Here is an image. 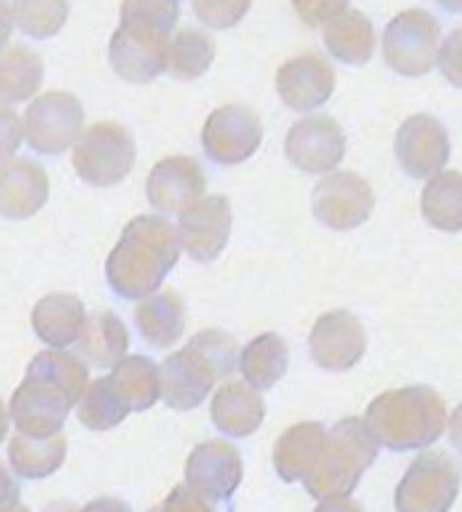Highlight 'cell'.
<instances>
[{"mask_svg": "<svg viewBox=\"0 0 462 512\" xmlns=\"http://www.w3.org/2000/svg\"><path fill=\"white\" fill-rule=\"evenodd\" d=\"M87 386L89 369L82 359L60 347L39 352L10 400L15 429L36 438L58 434Z\"/></svg>", "mask_w": 462, "mask_h": 512, "instance_id": "1", "label": "cell"}, {"mask_svg": "<svg viewBox=\"0 0 462 512\" xmlns=\"http://www.w3.org/2000/svg\"><path fill=\"white\" fill-rule=\"evenodd\" d=\"M178 256V233L166 218L137 216L125 225L118 245L108 254V285L125 300H144L161 288Z\"/></svg>", "mask_w": 462, "mask_h": 512, "instance_id": "2", "label": "cell"}, {"mask_svg": "<svg viewBox=\"0 0 462 512\" xmlns=\"http://www.w3.org/2000/svg\"><path fill=\"white\" fill-rule=\"evenodd\" d=\"M376 455L379 443L362 419L348 417L326 431L324 448L302 479L309 496L319 501V510L360 508L348 498L360 484L362 474L376 462Z\"/></svg>", "mask_w": 462, "mask_h": 512, "instance_id": "3", "label": "cell"}, {"mask_svg": "<svg viewBox=\"0 0 462 512\" xmlns=\"http://www.w3.org/2000/svg\"><path fill=\"white\" fill-rule=\"evenodd\" d=\"M446 414V402L434 388L407 386L386 390L369 402L364 424L379 446L405 453L439 441Z\"/></svg>", "mask_w": 462, "mask_h": 512, "instance_id": "4", "label": "cell"}, {"mask_svg": "<svg viewBox=\"0 0 462 512\" xmlns=\"http://www.w3.org/2000/svg\"><path fill=\"white\" fill-rule=\"evenodd\" d=\"M135 154V139L123 125L96 123L77 139L72 166L87 185L113 187L130 175Z\"/></svg>", "mask_w": 462, "mask_h": 512, "instance_id": "5", "label": "cell"}, {"mask_svg": "<svg viewBox=\"0 0 462 512\" xmlns=\"http://www.w3.org/2000/svg\"><path fill=\"white\" fill-rule=\"evenodd\" d=\"M462 469L458 462L441 450L422 453L407 467L395 491V508L405 512H443L458 501Z\"/></svg>", "mask_w": 462, "mask_h": 512, "instance_id": "6", "label": "cell"}, {"mask_svg": "<svg viewBox=\"0 0 462 512\" xmlns=\"http://www.w3.org/2000/svg\"><path fill=\"white\" fill-rule=\"evenodd\" d=\"M441 27L427 10H405L388 22L384 58L403 77H422L436 65Z\"/></svg>", "mask_w": 462, "mask_h": 512, "instance_id": "7", "label": "cell"}, {"mask_svg": "<svg viewBox=\"0 0 462 512\" xmlns=\"http://www.w3.org/2000/svg\"><path fill=\"white\" fill-rule=\"evenodd\" d=\"M84 127V108L68 91H48L24 113V137L34 151L56 156L68 151Z\"/></svg>", "mask_w": 462, "mask_h": 512, "instance_id": "8", "label": "cell"}, {"mask_svg": "<svg viewBox=\"0 0 462 512\" xmlns=\"http://www.w3.org/2000/svg\"><path fill=\"white\" fill-rule=\"evenodd\" d=\"M264 139L259 115L247 106H221L209 115L202 130L206 156L218 166H237L257 154Z\"/></svg>", "mask_w": 462, "mask_h": 512, "instance_id": "9", "label": "cell"}, {"mask_svg": "<svg viewBox=\"0 0 462 512\" xmlns=\"http://www.w3.org/2000/svg\"><path fill=\"white\" fill-rule=\"evenodd\" d=\"M312 211L326 228L338 233L355 230L372 216L374 190L362 175L350 170L333 173L314 187Z\"/></svg>", "mask_w": 462, "mask_h": 512, "instance_id": "10", "label": "cell"}, {"mask_svg": "<svg viewBox=\"0 0 462 512\" xmlns=\"http://www.w3.org/2000/svg\"><path fill=\"white\" fill-rule=\"evenodd\" d=\"M185 479L187 486L211 508L228 503L242 481L240 450L221 438L199 443L187 457Z\"/></svg>", "mask_w": 462, "mask_h": 512, "instance_id": "11", "label": "cell"}, {"mask_svg": "<svg viewBox=\"0 0 462 512\" xmlns=\"http://www.w3.org/2000/svg\"><path fill=\"white\" fill-rule=\"evenodd\" d=\"M395 158L410 178L427 180L441 173L451 158V139L434 115L407 118L395 134Z\"/></svg>", "mask_w": 462, "mask_h": 512, "instance_id": "12", "label": "cell"}, {"mask_svg": "<svg viewBox=\"0 0 462 512\" xmlns=\"http://www.w3.org/2000/svg\"><path fill=\"white\" fill-rule=\"evenodd\" d=\"M309 352L316 367L326 371H348L367 352V331L362 321L345 309L319 316L309 335Z\"/></svg>", "mask_w": 462, "mask_h": 512, "instance_id": "13", "label": "cell"}, {"mask_svg": "<svg viewBox=\"0 0 462 512\" xmlns=\"http://www.w3.org/2000/svg\"><path fill=\"white\" fill-rule=\"evenodd\" d=\"M233 228V209L221 194L199 199L192 209L180 213L178 242L199 264H209L221 256L230 240Z\"/></svg>", "mask_w": 462, "mask_h": 512, "instance_id": "14", "label": "cell"}, {"mask_svg": "<svg viewBox=\"0 0 462 512\" xmlns=\"http://www.w3.org/2000/svg\"><path fill=\"white\" fill-rule=\"evenodd\" d=\"M345 134L328 115H312L290 127L285 137V158L305 173H328L343 161Z\"/></svg>", "mask_w": 462, "mask_h": 512, "instance_id": "15", "label": "cell"}, {"mask_svg": "<svg viewBox=\"0 0 462 512\" xmlns=\"http://www.w3.org/2000/svg\"><path fill=\"white\" fill-rule=\"evenodd\" d=\"M168 44V36L120 24L108 46V58H111L115 75L127 82L147 84L166 72Z\"/></svg>", "mask_w": 462, "mask_h": 512, "instance_id": "16", "label": "cell"}, {"mask_svg": "<svg viewBox=\"0 0 462 512\" xmlns=\"http://www.w3.org/2000/svg\"><path fill=\"white\" fill-rule=\"evenodd\" d=\"M276 89L285 106L297 113H307L331 99L336 89V72L319 53H302L278 67Z\"/></svg>", "mask_w": 462, "mask_h": 512, "instance_id": "17", "label": "cell"}, {"mask_svg": "<svg viewBox=\"0 0 462 512\" xmlns=\"http://www.w3.org/2000/svg\"><path fill=\"white\" fill-rule=\"evenodd\" d=\"M206 190L204 170L190 156H168L151 168L147 199L163 213H185Z\"/></svg>", "mask_w": 462, "mask_h": 512, "instance_id": "18", "label": "cell"}, {"mask_svg": "<svg viewBox=\"0 0 462 512\" xmlns=\"http://www.w3.org/2000/svg\"><path fill=\"white\" fill-rule=\"evenodd\" d=\"M51 192L48 173L41 163L29 158L5 163L0 168V216L24 221L44 209Z\"/></svg>", "mask_w": 462, "mask_h": 512, "instance_id": "19", "label": "cell"}, {"mask_svg": "<svg viewBox=\"0 0 462 512\" xmlns=\"http://www.w3.org/2000/svg\"><path fill=\"white\" fill-rule=\"evenodd\" d=\"M214 383V376H211L209 371L185 350V347L163 359V364L158 367L161 398L170 410H197V407L209 398Z\"/></svg>", "mask_w": 462, "mask_h": 512, "instance_id": "20", "label": "cell"}, {"mask_svg": "<svg viewBox=\"0 0 462 512\" xmlns=\"http://www.w3.org/2000/svg\"><path fill=\"white\" fill-rule=\"evenodd\" d=\"M84 321H87L84 304L70 292L46 295L32 312V328L36 338L44 340L51 347H68L77 343Z\"/></svg>", "mask_w": 462, "mask_h": 512, "instance_id": "21", "label": "cell"}, {"mask_svg": "<svg viewBox=\"0 0 462 512\" xmlns=\"http://www.w3.org/2000/svg\"><path fill=\"white\" fill-rule=\"evenodd\" d=\"M266 417V405L247 383H228L211 400V419L216 429L233 438H247Z\"/></svg>", "mask_w": 462, "mask_h": 512, "instance_id": "22", "label": "cell"}, {"mask_svg": "<svg viewBox=\"0 0 462 512\" xmlns=\"http://www.w3.org/2000/svg\"><path fill=\"white\" fill-rule=\"evenodd\" d=\"M106 383L127 414L149 410L161 398L158 367L144 355H125L118 364H113V374L106 376Z\"/></svg>", "mask_w": 462, "mask_h": 512, "instance_id": "23", "label": "cell"}, {"mask_svg": "<svg viewBox=\"0 0 462 512\" xmlns=\"http://www.w3.org/2000/svg\"><path fill=\"white\" fill-rule=\"evenodd\" d=\"M326 441V429L319 422H300L290 426L273 446V467L285 484L305 479Z\"/></svg>", "mask_w": 462, "mask_h": 512, "instance_id": "24", "label": "cell"}, {"mask_svg": "<svg viewBox=\"0 0 462 512\" xmlns=\"http://www.w3.org/2000/svg\"><path fill=\"white\" fill-rule=\"evenodd\" d=\"M137 331L156 350H166L178 343L185 333V304L175 290L158 292V295L144 297L135 312Z\"/></svg>", "mask_w": 462, "mask_h": 512, "instance_id": "25", "label": "cell"}, {"mask_svg": "<svg viewBox=\"0 0 462 512\" xmlns=\"http://www.w3.org/2000/svg\"><path fill=\"white\" fill-rule=\"evenodd\" d=\"M324 44L333 58L345 65H367L374 56L376 34L360 10H343L324 27Z\"/></svg>", "mask_w": 462, "mask_h": 512, "instance_id": "26", "label": "cell"}, {"mask_svg": "<svg viewBox=\"0 0 462 512\" xmlns=\"http://www.w3.org/2000/svg\"><path fill=\"white\" fill-rule=\"evenodd\" d=\"M77 343L89 364L99 369H111L127 355L130 335H127L125 323L113 312H96L87 316Z\"/></svg>", "mask_w": 462, "mask_h": 512, "instance_id": "27", "label": "cell"}, {"mask_svg": "<svg viewBox=\"0 0 462 512\" xmlns=\"http://www.w3.org/2000/svg\"><path fill=\"white\" fill-rule=\"evenodd\" d=\"M65 455H68V441L60 431L46 438L27 436L17 431L8 448L10 465L22 479L51 477L65 462Z\"/></svg>", "mask_w": 462, "mask_h": 512, "instance_id": "28", "label": "cell"}, {"mask_svg": "<svg viewBox=\"0 0 462 512\" xmlns=\"http://www.w3.org/2000/svg\"><path fill=\"white\" fill-rule=\"evenodd\" d=\"M44 82V60L22 44L0 46V101L32 99Z\"/></svg>", "mask_w": 462, "mask_h": 512, "instance_id": "29", "label": "cell"}, {"mask_svg": "<svg viewBox=\"0 0 462 512\" xmlns=\"http://www.w3.org/2000/svg\"><path fill=\"white\" fill-rule=\"evenodd\" d=\"M422 216L443 233L462 230V173L441 170L431 175L422 192Z\"/></svg>", "mask_w": 462, "mask_h": 512, "instance_id": "30", "label": "cell"}, {"mask_svg": "<svg viewBox=\"0 0 462 512\" xmlns=\"http://www.w3.org/2000/svg\"><path fill=\"white\" fill-rule=\"evenodd\" d=\"M288 345L278 333H261L240 352V369L252 388L276 386L288 371Z\"/></svg>", "mask_w": 462, "mask_h": 512, "instance_id": "31", "label": "cell"}, {"mask_svg": "<svg viewBox=\"0 0 462 512\" xmlns=\"http://www.w3.org/2000/svg\"><path fill=\"white\" fill-rule=\"evenodd\" d=\"M216 58V41L202 29H182L168 44L166 70L175 79L192 82L206 75Z\"/></svg>", "mask_w": 462, "mask_h": 512, "instance_id": "32", "label": "cell"}, {"mask_svg": "<svg viewBox=\"0 0 462 512\" xmlns=\"http://www.w3.org/2000/svg\"><path fill=\"white\" fill-rule=\"evenodd\" d=\"M185 350L214 376V381L226 379L240 364V345H237L233 335L221 331V328L199 331L194 338H190Z\"/></svg>", "mask_w": 462, "mask_h": 512, "instance_id": "33", "label": "cell"}, {"mask_svg": "<svg viewBox=\"0 0 462 512\" xmlns=\"http://www.w3.org/2000/svg\"><path fill=\"white\" fill-rule=\"evenodd\" d=\"M70 17V0H12V20L29 39L56 36Z\"/></svg>", "mask_w": 462, "mask_h": 512, "instance_id": "34", "label": "cell"}, {"mask_svg": "<svg viewBox=\"0 0 462 512\" xmlns=\"http://www.w3.org/2000/svg\"><path fill=\"white\" fill-rule=\"evenodd\" d=\"M79 422H82L91 431H108L118 426L127 417V412L118 405L113 398L111 388H108L106 379L94 381L79 398Z\"/></svg>", "mask_w": 462, "mask_h": 512, "instance_id": "35", "label": "cell"}, {"mask_svg": "<svg viewBox=\"0 0 462 512\" xmlns=\"http://www.w3.org/2000/svg\"><path fill=\"white\" fill-rule=\"evenodd\" d=\"M252 0H194V12L206 27L230 29L245 20Z\"/></svg>", "mask_w": 462, "mask_h": 512, "instance_id": "36", "label": "cell"}, {"mask_svg": "<svg viewBox=\"0 0 462 512\" xmlns=\"http://www.w3.org/2000/svg\"><path fill=\"white\" fill-rule=\"evenodd\" d=\"M436 60H439L441 75L446 77L453 87L462 89V27L453 29V32L446 36L439 53H436Z\"/></svg>", "mask_w": 462, "mask_h": 512, "instance_id": "37", "label": "cell"}, {"mask_svg": "<svg viewBox=\"0 0 462 512\" xmlns=\"http://www.w3.org/2000/svg\"><path fill=\"white\" fill-rule=\"evenodd\" d=\"M350 0H293V8L302 22L309 27H321L328 20L348 10Z\"/></svg>", "mask_w": 462, "mask_h": 512, "instance_id": "38", "label": "cell"}, {"mask_svg": "<svg viewBox=\"0 0 462 512\" xmlns=\"http://www.w3.org/2000/svg\"><path fill=\"white\" fill-rule=\"evenodd\" d=\"M22 144V123L8 106H0V163L17 154Z\"/></svg>", "mask_w": 462, "mask_h": 512, "instance_id": "39", "label": "cell"}, {"mask_svg": "<svg viewBox=\"0 0 462 512\" xmlns=\"http://www.w3.org/2000/svg\"><path fill=\"white\" fill-rule=\"evenodd\" d=\"M163 508H170V510H214L209 503L204 501L202 496H197L190 486H178V489L173 491V496L168 498L166 503H163Z\"/></svg>", "mask_w": 462, "mask_h": 512, "instance_id": "40", "label": "cell"}, {"mask_svg": "<svg viewBox=\"0 0 462 512\" xmlns=\"http://www.w3.org/2000/svg\"><path fill=\"white\" fill-rule=\"evenodd\" d=\"M22 508L20 498V484H17L15 477L0 465V510H15Z\"/></svg>", "mask_w": 462, "mask_h": 512, "instance_id": "41", "label": "cell"}, {"mask_svg": "<svg viewBox=\"0 0 462 512\" xmlns=\"http://www.w3.org/2000/svg\"><path fill=\"white\" fill-rule=\"evenodd\" d=\"M448 438H451L453 448L462 455V402L458 410L451 414V422H448Z\"/></svg>", "mask_w": 462, "mask_h": 512, "instance_id": "42", "label": "cell"}, {"mask_svg": "<svg viewBox=\"0 0 462 512\" xmlns=\"http://www.w3.org/2000/svg\"><path fill=\"white\" fill-rule=\"evenodd\" d=\"M12 34V10L8 0H0V46L8 44Z\"/></svg>", "mask_w": 462, "mask_h": 512, "instance_id": "43", "label": "cell"}, {"mask_svg": "<svg viewBox=\"0 0 462 512\" xmlns=\"http://www.w3.org/2000/svg\"><path fill=\"white\" fill-rule=\"evenodd\" d=\"M5 434H8V412H5L3 400H0V443H3Z\"/></svg>", "mask_w": 462, "mask_h": 512, "instance_id": "44", "label": "cell"}, {"mask_svg": "<svg viewBox=\"0 0 462 512\" xmlns=\"http://www.w3.org/2000/svg\"><path fill=\"white\" fill-rule=\"evenodd\" d=\"M446 12H462V0H436Z\"/></svg>", "mask_w": 462, "mask_h": 512, "instance_id": "45", "label": "cell"}]
</instances>
